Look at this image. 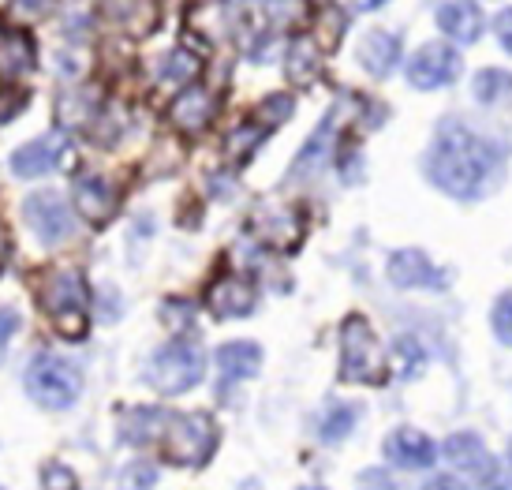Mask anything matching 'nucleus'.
<instances>
[{
  "instance_id": "nucleus-1",
  "label": "nucleus",
  "mask_w": 512,
  "mask_h": 490,
  "mask_svg": "<svg viewBox=\"0 0 512 490\" xmlns=\"http://www.w3.org/2000/svg\"><path fill=\"white\" fill-rule=\"evenodd\" d=\"M498 169V146L475 135L460 120H445L427 154V176L453 199H475Z\"/></svg>"
},
{
  "instance_id": "nucleus-30",
  "label": "nucleus",
  "mask_w": 512,
  "mask_h": 490,
  "mask_svg": "<svg viewBox=\"0 0 512 490\" xmlns=\"http://www.w3.org/2000/svg\"><path fill=\"white\" fill-rule=\"evenodd\" d=\"M57 8V0H8V12L19 23H38Z\"/></svg>"
},
{
  "instance_id": "nucleus-27",
  "label": "nucleus",
  "mask_w": 512,
  "mask_h": 490,
  "mask_svg": "<svg viewBox=\"0 0 512 490\" xmlns=\"http://www.w3.org/2000/svg\"><path fill=\"white\" fill-rule=\"evenodd\" d=\"M356 419H359V412L352 404H329L326 419H322V438H326V442H341V438L352 434Z\"/></svg>"
},
{
  "instance_id": "nucleus-18",
  "label": "nucleus",
  "mask_w": 512,
  "mask_h": 490,
  "mask_svg": "<svg viewBox=\"0 0 512 490\" xmlns=\"http://www.w3.org/2000/svg\"><path fill=\"white\" fill-rule=\"evenodd\" d=\"M333 131H337V116L333 113L322 116V124L314 128V135L307 139V146L299 150L296 169L288 173V180H307V176H314L322 165H329V143H333Z\"/></svg>"
},
{
  "instance_id": "nucleus-3",
  "label": "nucleus",
  "mask_w": 512,
  "mask_h": 490,
  "mask_svg": "<svg viewBox=\"0 0 512 490\" xmlns=\"http://www.w3.org/2000/svg\"><path fill=\"white\" fill-rule=\"evenodd\" d=\"M206 371V356L199 345L187 341H172V345L157 348L150 363H146V386L165 397H180V393L195 390Z\"/></svg>"
},
{
  "instance_id": "nucleus-2",
  "label": "nucleus",
  "mask_w": 512,
  "mask_h": 490,
  "mask_svg": "<svg viewBox=\"0 0 512 490\" xmlns=\"http://www.w3.org/2000/svg\"><path fill=\"white\" fill-rule=\"evenodd\" d=\"M23 386H27V397L34 404L60 412V408H72L79 401L83 375L72 360L53 356V352H38V356H30L27 371H23Z\"/></svg>"
},
{
  "instance_id": "nucleus-26",
  "label": "nucleus",
  "mask_w": 512,
  "mask_h": 490,
  "mask_svg": "<svg viewBox=\"0 0 512 490\" xmlns=\"http://www.w3.org/2000/svg\"><path fill=\"white\" fill-rule=\"evenodd\" d=\"M202 72V60L195 53H187V49H172L165 64H161V79L165 83H191L195 75Z\"/></svg>"
},
{
  "instance_id": "nucleus-5",
  "label": "nucleus",
  "mask_w": 512,
  "mask_h": 490,
  "mask_svg": "<svg viewBox=\"0 0 512 490\" xmlns=\"http://www.w3.org/2000/svg\"><path fill=\"white\" fill-rule=\"evenodd\" d=\"M165 457L180 468H202L217 449V423L202 412L191 416H169L165 423Z\"/></svg>"
},
{
  "instance_id": "nucleus-8",
  "label": "nucleus",
  "mask_w": 512,
  "mask_h": 490,
  "mask_svg": "<svg viewBox=\"0 0 512 490\" xmlns=\"http://www.w3.org/2000/svg\"><path fill=\"white\" fill-rule=\"evenodd\" d=\"M445 461L453 464L460 476H468L471 483H498V461H494V453L468 431L445 438Z\"/></svg>"
},
{
  "instance_id": "nucleus-36",
  "label": "nucleus",
  "mask_w": 512,
  "mask_h": 490,
  "mask_svg": "<svg viewBox=\"0 0 512 490\" xmlns=\"http://www.w3.org/2000/svg\"><path fill=\"white\" fill-rule=\"evenodd\" d=\"M79 68H83L79 53H68V49H64V53L57 57V72L64 75V79H75V75H79Z\"/></svg>"
},
{
  "instance_id": "nucleus-40",
  "label": "nucleus",
  "mask_w": 512,
  "mask_h": 490,
  "mask_svg": "<svg viewBox=\"0 0 512 490\" xmlns=\"http://www.w3.org/2000/svg\"><path fill=\"white\" fill-rule=\"evenodd\" d=\"M240 4H243V0H240Z\"/></svg>"
},
{
  "instance_id": "nucleus-39",
  "label": "nucleus",
  "mask_w": 512,
  "mask_h": 490,
  "mask_svg": "<svg viewBox=\"0 0 512 490\" xmlns=\"http://www.w3.org/2000/svg\"><path fill=\"white\" fill-rule=\"evenodd\" d=\"M4 259H8V232L0 225V266H4Z\"/></svg>"
},
{
  "instance_id": "nucleus-29",
  "label": "nucleus",
  "mask_w": 512,
  "mask_h": 490,
  "mask_svg": "<svg viewBox=\"0 0 512 490\" xmlns=\"http://www.w3.org/2000/svg\"><path fill=\"white\" fill-rule=\"evenodd\" d=\"M258 143H262V128H255V124H243V128H236L232 135H228V158L243 161Z\"/></svg>"
},
{
  "instance_id": "nucleus-25",
  "label": "nucleus",
  "mask_w": 512,
  "mask_h": 490,
  "mask_svg": "<svg viewBox=\"0 0 512 490\" xmlns=\"http://www.w3.org/2000/svg\"><path fill=\"white\" fill-rule=\"evenodd\" d=\"M30 64H34L30 38H23V34H12V38H4V42H0V72L19 75V72H27Z\"/></svg>"
},
{
  "instance_id": "nucleus-15",
  "label": "nucleus",
  "mask_w": 512,
  "mask_h": 490,
  "mask_svg": "<svg viewBox=\"0 0 512 490\" xmlns=\"http://www.w3.org/2000/svg\"><path fill=\"white\" fill-rule=\"evenodd\" d=\"M438 27L453 38L456 45H471L483 38V12L468 0H449L438 8Z\"/></svg>"
},
{
  "instance_id": "nucleus-11",
  "label": "nucleus",
  "mask_w": 512,
  "mask_h": 490,
  "mask_svg": "<svg viewBox=\"0 0 512 490\" xmlns=\"http://www.w3.org/2000/svg\"><path fill=\"white\" fill-rule=\"evenodd\" d=\"M42 303L53 318L64 315V311H83L86 303L83 274L79 270H53L42 285Z\"/></svg>"
},
{
  "instance_id": "nucleus-13",
  "label": "nucleus",
  "mask_w": 512,
  "mask_h": 490,
  "mask_svg": "<svg viewBox=\"0 0 512 490\" xmlns=\"http://www.w3.org/2000/svg\"><path fill=\"white\" fill-rule=\"evenodd\" d=\"M385 457L397 468H430L434 464V442L415 427H400L385 438Z\"/></svg>"
},
{
  "instance_id": "nucleus-21",
  "label": "nucleus",
  "mask_w": 512,
  "mask_h": 490,
  "mask_svg": "<svg viewBox=\"0 0 512 490\" xmlns=\"http://www.w3.org/2000/svg\"><path fill=\"white\" fill-rule=\"evenodd\" d=\"M217 367L228 382H240V378H255L262 367V348L255 341H232L217 352Z\"/></svg>"
},
{
  "instance_id": "nucleus-19",
  "label": "nucleus",
  "mask_w": 512,
  "mask_h": 490,
  "mask_svg": "<svg viewBox=\"0 0 512 490\" xmlns=\"http://www.w3.org/2000/svg\"><path fill=\"white\" fill-rule=\"evenodd\" d=\"M255 229L262 232V240L277 251H292L299 244V221L292 210H281V206H262L255 214Z\"/></svg>"
},
{
  "instance_id": "nucleus-35",
  "label": "nucleus",
  "mask_w": 512,
  "mask_h": 490,
  "mask_svg": "<svg viewBox=\"0 0 512 490\" xmlns=\"http://www.w3.org/2000/svg\"><path fill=\"white\" fill-rule=\"evenodd\" d=\"M494 30H498V42L505 45V53H512V8L498 12V19H494Z\"/></svg>"
},
{
  "instance_id": "nucleus-22",
  "label": "nucleus",
  "mask_w": 512,
  "mask_h": 490,
  "mask_svg": "<svg viewBox=\"0 0 512 490\" xmlns=\"http://www.w3.org/2000/svg\"><path fill=\"white\" fill-rule=\"evenodd\" d=\"M165 423H169V412H157V408H131L128 416L120 419V431L128 442L135 446H146V442H157L165 434Z\"/></svg>"
},
{
  "instance_id": "nucleus-4",
  "label": "nucleus",
  "mask_w": 512,
  "mask_h": 490,
  "mask_svg": "<svg viewBox=\"0 0 512 490\" xmlns=\"http://www.w3.org/2000/svg\"><path fill=\"white\" fill-rule=\"evenodd\" d=\"M385 352L378 337L370 330L367 318L352 315L341 326V382H367V386H382L385 378Z\"/></svg>"
},
{
  "instance_id": "nucleus-28",
  "label": "nucleus",
  "mask_w": 512,
  "mask_h": 490,
  "mask_svg": "<svg viewBox=\"0 0 512 490\" xmlns=\"http://www.w3.org/2000/svg\"><path fill=\"white\" fill-rule=\"evenodd\" d=\"M94 98V90H79V94H72V98L60 101V120L68 124V128H83V124H90V116L98 113V105H90Z\"/></svg>"
},
{
  "instance_id": "nucleus-17",
  "label": "nucleus",
  "mask_w": 512,
  "mask_h": 490,
  "mask_svg": "<svg viewBox=\"0 0 512 490\" xmlns=\"http://www.w3.org/2000/svg\"><path fill=\"white\" fill-rule=\"evenodd\" d=\"M101 12H105V19H109L113 27L128 30V34H135V38L150 34L154 23H157L154 0H105V4H101Z\"/></svg>"
},
{
  "instance_id": "nucleus-16",
  "label": "nucleus",
  "mask_w": 512,
  "mask_h": 490,
  "mask_svg": "<svg viewBox=\"0 0 512 490\" xmlns=\"http://www.w3.org/2000/svg\"><path fill=\"white\" fill-rule=\"evenodd\" d=\"M359 64H363L370 75L385 79V75L400 64V38L389 34V30H367L363 42H359Z\"/></svg>"
},
{
  "instance_id": "nucleus-14",
  "label": "nucleus",
  "mask_w": 512,
  "mask_h": 490,
  "mask_svg": "<svg viewBox=\"0 0 512 490\" xmlns=\"http://www.w3.org/2000/svg\"><path fill=\"white\" fill-rule=\"evenodd\" d=\"M255 285L243 277H221L210 289V311L217 318H247L255 311Z\"/></svg>"
},
{
  "instance_id": "nucleus-32",
  "label": "nucleus",
  "mask_w": 512,
  "mask_h": 490,
  "mask_svg": "<svg viewBox=\"0 0 512 490\" xmlns=\"http://www.w3.org/2000/svg\"><path fill=\"white\" fill-rule=\"evenodd\" d=\"M494 333L505 345H512V292L498 296V303H494Z\"/></svg>"
},
{
  "instance_id": "nucleus-33",
  "label": "nucleus",
  "mask_w": 512,
  "mask_h": 490,
  "mask_svg": "<svg viewBox=\"0 0 512 490\" xmlns=\"http://www.w3.org/2000/svg\"><path fill=\"white\" fill-rule=\"evenodd\" d=\"M288 116H292V98H288V94H273V98H266L262 101V120H266V124H281V120H288Z\"/></svg>"
},
{
  "instance_id": "nucleus-24",
  "label": "nucleus",
  "mask_w": 512,
  "mask_h": 490,
  "mask_svg": "<svg viewBox=\"0 0 512 490\" xmlns=\"http://www.w3.org/2000/svg\"><path fill=\"white\" fill-rule=\"evenodd\" d=\"M318 49H314L311 38H299V42H292V49H288V79H296V83H307V79H314V72H318Z\"/></svg>"
},
{
  "instance_id": "nucleus-23",
  "label": "nucleus",
  "mask_w": 512,
  "mask_h": 490,
  "mask_svg": "<svg viewBox=\"0 0 512 490\" xmlns=\"http://www.w3.org/2000/svg\"><path fill=\"white\" fill-rule=\"evenodd\" d=\"M475 98L483 105H501V101L512 98V75L498 72V68H486V72L475 75Z\"/></svg>"
},
{
  "instance_id": "nucleus-34",
  "label": "nucleus",
  "mask_w": 512,
  "mask_h": 490,
  "mask_svg": "<svg viewBox=\"0 0 512 490\" xmlns=\"http://www.w3.org/2000/svg\"><path fill=\"white\" fill-rule=\"evenodd\" d=\"M15 330H19V315H15L12 307H0V360H4L8 341L15 337Z\"/></svg>"
},
{
  "instance_id": "nucleus-20",
  "label": "nucleus",
  "mask_w": 512,
  "mask_h": 490,
  "mask_svg": "<svg viewBox=\"0 0 512 490\" xmlns=\"http://www.w3.org/2000/svg\"><path fill=\"white\" fill-rule=\"evenodd\" d=\"M172 124L180 131H202L210 128V120H214V98L206 94V90L191 87L184 90L180 98L172 101Z\"/></svg>"
},
{
  "instance_id": "nucleus-38",
  "label": "nucleus",
  "mask_w": 512,
  "mask_h": 490,
  "mask_svg": "<svg viewBox=\"0 0 512 490\" xmlns=\"http://www.w3.org/2000/svg\"><path fill=\"white\" fill-rule=\"evenodd\" d=\"M352 4H356L359 12H370V8H382L385 0H352Z\"/></svg>"
},
{
  "instance_id": "nucleus-6",
  "label": "nucleus",
  "mask_w": 512,
  "mask_h": 490,
  "mask_svg": "<svg viewBox=\"0 0 512 490\" xmlns=\"http://www.w3.org/2000/svg\"><path fill=\"white\" fill-rule=\"evenodd\" d=\"M23 217H27V225L34 229V236H38L45 247L64 244L75 229L72 210H68V202L60 199V191H34V195L23 202Z\"/></svg>"
},
{
  "instance_id": "nucleus-12",
  "label": "nucleus",
  "mask_w": 512,
  "mask_h": 490,
  "mask_svg": "<svg viewBox=\"0 0 512 490\" xmlns=\"http://www.w3.org/2000/svg\"><path fill=\"white\" fill-rule=\"evenodd\" d=\"M72 202L90 225H105L116 214V191L101 176H79L72 188Z\"/></svg>"
},
{
  "instance_id": "nucleus-37",
  "label": "nucleus",
  "mask_w": 512,
  "mask_h": 490,
  "mask_svg": "<svg viewBox=\"0 0 512 490\" xmlns=\"http://www.w3.org/2000/svg\"><path fill=\"white\" fill-rule=\"evenodd\" d=\"M75 487V476L68 472V476H60V472H45V487Z\"/></svg>"
},
{
  "instance_id": "nucleus-7",
  "label": "nucleus",
  "mask_w": 512,
  "mask_h": 490,
  "mask_svg": "<svg viewBox=\"0 0 512 490\" xmlns=\"http://www.w3.org/2000/svg\"><path fill=\"white\" fill-rule=\"evenodd\" d=\"M460 68H464V60H460V53H456L453 45L430 42V45H423L412 57V64H408V83H412L415 90L449 87V83H456Z\"/></svg>"
},
{
  "instance_id": "nucleus-9",
  "label": "nucleus",
  "mask_w": 512,
  "mask_h": 490,
  "mask_svg": "<svg viewBox=\"0 0 512 490\" xmlns=\"http://www.w3.org/2000/svg\"><path fill=\"white\" fill-rule=\"evenodd\" d=\"M68 158H72V146H68V139H64L60 131H53V135H42V139H34V143L15 150L12 173L23 176V180H34V176H45V173H53V169H60Z\"/></svg>"
},
{
  "instance_id": "nucleus-10",
  "label": "nucleus",
  "mask_w": 512,
  "mask_h": 490,
  "mask_svg": "<svg viewBox=\"0 0 512 490\" xmlns=\"http://www.w3.org/2000/svg\"><path fill=\"white\" fill-rule=\"evenodd\" d=\"M385 270H389V281H393L397 289H445L441 270L423 255V251H415V247L397 251Z\"/></svg>"
},
{
  "instance_id": "nucleus-31",
  "label": "nucleus",
  "mask_w": 512,
  "mask_h": 490,
  "mask_svg": "<svg viewBox=\"0 0 512 490\" xmlns=\"http://www.w3.org/2000/svg\"><path fill=\"white\" fill-rule=\"evenodd\" d=\"M397 356H400V371H404V378H415L419 371H423V363H427L423 348L415 345L412 337H400V341H397Z\"/></svg>"
}]
</instances>
